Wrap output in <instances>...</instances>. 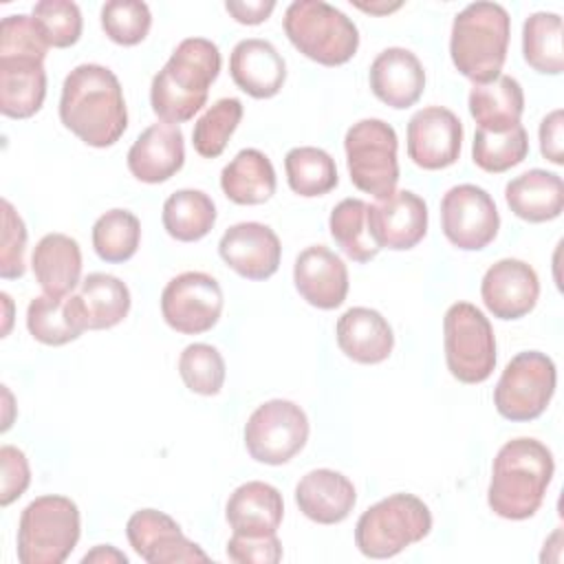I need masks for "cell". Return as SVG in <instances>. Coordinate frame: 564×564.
I'll return each mask as SVG.
<instances>
[{
  "instance_id": "obj_1",
  "label": "cell",
  "mask_w": 564,
  "mask_h": 564,
  "mask_svg": "<svg viewBox=\"0 0 564 564\" xmlns=\"http://www.w3.org/2000/svg\"><path fill=\"white\" fill-rule=\"evenodd\" d=\"M59 119L86 145H115L128 128V108L117 75L101 64L75 66L62 84Z\"/></svg>"
},
{
  "instance_id": "obj_2",
  "label": "cell",
  "mask_w": 564,
  "mask_h": 564,
  "mask_svg": "<svg viewBox=\"0 0 564 564\" xmlns=\"http://www.w3.org/2000/svg\"><path fill=\"white\" fill-rule=\"evenodd\" d=\"M553 471V454L542 441L529 436L507 441L491 465L489 509L505 520L531 518L544 502Z\"/></svg>"
},
{
  "instance_id": "obj_3",
  "label": "cell",
  "mask_w": 564,
  "mask_h": 564,
  "mask_svg": "<svg viewBox=\"0 0 564 564\" xmlns=\"http://www.w3.org/2000/svg\"><path fill=\"white\" fill-rule=\"evenodd\" d=\"M218 73L220 51L212 40H181L165 66L152 77L150 106L154 115L174 126L189 121L205 106Z\"/></svg>"
},
{
  "instance_id": "obj_4",
  "label": "cell",
  "mask_w": 564,
  "mask_h": 564,
  "mask_svg": "<svg viewBox=\"0 0 564 564\" xmlns=\"http://www.w3.org/2000/svg\"><path fill=\"white\" fill-rule=\"evenodd\" d=\"M511 35V18L498 2H471L456 13L449 35V55L456 70L474 84L500 75Z\"/></svg>"
},
{
  "instance_id": "obj_5",
  "label": "cell",
  "mask_w": 564,
  "mask_h": 564,
  "mask_svg": "<svg viewBox=\"0 0 564 564\" xmlns=\"http://www.w3.org/2000/svg\"><path fill=\"white\" fill-rule=\"evenodd\" d=\"M432 531V511L414 494H392L368 507L355 524V546L370 560L394 557Z\"/></svg>"
},
{
  "instance_id": "obj_6",
  "label": "cell",
  "mask_w": 564,
  "mask_h": 564,
  "mask_svg": "<svg viewBox=\"0 0 564 564\" xmlns=\"http://www.w3.org/2000/svg\"><path fill=\"white\" fill-rule=\"evenodd\" d=\"M289 42L322 66H341L359 48L357 24L324 0H295L284 11Z\"/></svg>"
},
{
  "instance_id": "obj_7",
  "label": "cell",
  "mask_w": 564,
  "mask_h": 564,
  "mask_svg": "<svg viewBox=\"0 0 564 564\" xmlns=\"http://www.w3.org/2000/svg\"><path fill=\"white\" fill-rule=\"evenodd\" d=\"M82 520L75 500L46 494L31 500L18 522L20 564H62L79 542Z\"/></svg>"
},
{
  "instance_id": "obj_8",
  "label": "cell",
  "mask_w": 564,
  "mask_h": 564,
  "mask_svg": "<svg viewBox=\"0 0 564 564\" xmlns=\"http://www.w3.org/2000/svg\"><path fill=\"white\" fill-rule=\"evenodd\" d=\"M443 346L449 375L460 383H482L496 368L491 322L471 302H454L443 317Z\"/></svg>"
},
{
  "instance_id": "obj_9",
  "label": "cell",
  "mask_w": 564,
  "mask_h": 564,
  "mask_svg": "<svg viewBox=\"0 0 564 564\" xmlns=\"http://www.w3.org/2000/svg\"><path fill=\"white\" fill-rule=\"evenodd\" d=\"M399 139L383 119H361L346 130L344 150L350 183L377 200L397 192L399 183Z\"/></svg>"
},
{
  "instance_id": "obj_10",
  "label": "cell",
  "mask_w": 564,
  "mask_h": 564,
  "mask_svg": "<svg viewBox=\"0 0 564 564\" xmlns=\"http://www.w3.org/2000/svg\"><path fill=\"white\" fill-rule=\"evenodd\" d=\"M555 383L553 359L540 350H522L505 366L494 388V405L507 421H533L549 408Z\"/></svg>"
},
{
  "instance_id": "obj_11",
  "label": "cell",
  "mask_w": 564,
  "mask_h": 564,
  "mask_svg": "<svg viewBox=\"0 0 564 564\" xmlns=\"http://www.w3.org/2000/svg\"><path fill=\"white\" fill-rule=\"evenodd\" d=\"M308 416L289 399H271L258 405L245 423V447L264 465H284L304 449Z\"/></svg>"
},
{
  "instance_id": "obj_12",
  "label": "cell",
  "mask_w": 564,
  "mask_h": 564,
  "mask_svg": "<svg viewBox=\"0 0 564 564\" xmlns=\"http://www.w3.org/2000/svg\"><path fill=\"white\" fill-rule=\"evenodd\" d=\"M223 306L225 297L218 280L203 271L178 273L161 291V315L170 328L183 335L212 330Z\"/></svg>"
},
{
  "instance_id": "obj_13",
  "label": "cell",
  "mask_w": 564,
  "mask_h": 564,
  "mask_svg": "<svg viewBox=\"0 0 564 564\" xmlns=\"http://www.w3.org/2000/svg\"><path fill=\"white\" fill-rule=\"evenodd\" d=\"M441 229L463 251H480L491 245L500 229V214L491 194L471 183L447 189L441 200Z\"/></svg>"
},
{
  "instance_id": "obj_14",
  "label": "cell",
  "mask_w": 564,
  "mask_h": 564,
  "mask_svg": "<svg viewBox=\"0 0 564 564\" xmlns=\"http://www.w3.org/2000/svg\"><path fill=\"white\" fill-rule=\"evenodd\" d=\"M126 535L132 551L148 564L209 562V555L185 538L178 522L159 509H139L128 518Z\"/></svg>"
},
{
  "instance_id": "obj_15",
  "label": "cell",
  "mask_w": 564,
  "mask_h": 564,
  "mask_svg": "<svg viewBox=\"0 0 564 564\" xmlns=\"http://www.w3.org/2000/svg\"><path fill=\"white\" fill-rule=\"evenodd\" d=\"M463 123L443 106H427L408 121V156L423 170H445L460 156Z\"/></svg>"
},
{
  "instance_id": "obj_16",
  "label": "cell",
  "mask_w": 564,
  "mask_h": 564,
  "mask_svg": "<svg viewBox=\"0 0 564 564\" xmlns=\"http://www.w3.org/2000/svg\"><path fill=\"white\" fill-rule=\"evenodd\" d=\"M480 297L494 317L520 319L529 315L538 304V273L524 260L502 258L485 271L480 282Z\"/></svg>"
},
{
  "instance_id": "obj_17",
  "label": "cell",
  "mask_w": 564,
  "mask_h": 564,
  "mask_svg": "<svg viewBox=\"0 0 564 564\" xmlns=\"http://www.w3.org/2000/svg\"><path fill=\"white\" fill-rule=\"evenodd\" d=\"M368 225L381 249L405 251L427 234V205L419 194L399 189L368 205Z\"/></svg>"
},
{
  "instance_id": "obj_18",
  "label": "cell",
  "mask_w": 564,
  "mask_h": 564,
  "mask_svg": "<svg viewBox=\"0 0 564 564\" xmlns=\"http://www.w3.org/2000/svg\"><path fill=\"white\" fill-rule=\"evenodd\" d=\"M223 262L247 280L271 278L282 260L278 234L262 223L247 220L231 225L218 240Z\"/></svg>"
},
{
  "instance_id": "obj_19",
  "label": "cell",
  "mask_w": 564,
  "mask_h": 564,
  "mask_svg": "<svg viewBox=\"0 0 564 564\" xmlns=\"http://www.w3.org/2000/svg\"><path fill=\"white\" fill-rule=\"evenodd\" d=\"M293 282L302 300L322 311H333L348 295V269L344 260L324 245H311L297 253Z\"/></svg>"
},
{
  "instance_id": "obj_20",
  "label": "cell",
  "mask_w": 564,
  "mask_h": 564,
  "mask_svg": "<svg viewBox=\"0 0 564 564\" xmlns=\"http://www.w3.org/2000/svg\"><path fill=\"white\" fill-rule=\"evenodd\" d=\"M185 163L183 132L174 123L148 126L128 150V170L141 183H165Z\"/></svg>"
},
{
  "instance_id": "obj_21",
  "label": "cell",
  "mask_w": 564,
  "mask_h": 564,
  "mask_svg": "<svg viewBox=\"0 0 564 564\" xmlns=\"http://www.w3.org/2000/svg\"><path fill=\"white\" fill-rule=\"evenodd\" d=\"M368 82L379 101L403 110L421 99L425 90V70L412 51L403 46H390L372 59Z\"/></svg>"
},
{
  "instance_id": "obj_22",
  "label": "cell",
  "mask_w": 564,
  "mask_h": 564,
  "mask_svg": "<svg viewBox=\"0 0 564 564\" xmlns=\"http://www.w3.org/2000/svg\"><path fill=\"white\" fill-rule=\"evenodd\" d=\"M234 84L253 99L275 97L286 79V62L269 40H240L229 55Z\"/></svg>"
},
{
  "instance_id": "obj_23",
  "label": "cell",
  "mask_w": 564,
  "mask_h": 564,
  "mask_svg": "<svg viewBox=\"0 0 564 564\" xmlns=\"http://www.w3.org/2000/svg\"><path fill=\"white\" fill-rule=\"evenodd\" d=\"M295 502L308 520L317 524H339L350 516L357 491L348 476L322 467L300 478L295 485Z\"/></svg>"
},
{
  "instance_id": "obj_24",
  "label": "cell",
  "mask_w": 564,
  "mask_h": 564,
  "mask_svg": "<svg viewBox=\"0 0 564 564\" xmlns=\"http://www.w3.org/2000/svg\"><path fill=\"white\" fill-rule=\"evenodd\" d=\"M335 337L339 350L357 364H381L394 348V333L388 319L368 306H352L337 319Z\"/></svg>"
},
{
  "instance_id": "obj_25",
  "label": "cell",
  "mask_w": 564,
  "mask_h": 564,
  "mask_svg": "<svg viewBox=\"0 0 564 564\" xmlns=\"http://www.w3.org/2000/svg\"><path fill=\"white\" fill-rule=\"evenodd\" d=\"M26 328L33 339L46 346H64L88 330V315L82 295H37L26 308Z\"/></svg>"
},
{
  "instance_id": "obj_26",
  "label": "cell",
  "mask_w": 564,
  "mask_h": 564,
  "mask_svg": "<svg viewBox=\"0 0 564 564\" xmlns=\"http://www.w3.org/2000/svg\"><path fill=\"white\" fill-rule=\"evenodd\" d=\"M225 518L234 533L271 535L284 518L282 494L262 480H249L236 487L227 500Z\"/></svg>"
},
{
  "instance_id": "obj_27",
  "label": "cell",
  "mask_w": 564,
  "mask_h": 564,
  "mask_svg": "<svg viewBox=\"0 0 564 564\" xmlns=\"http://www.w3.org/2000/svg\"><path fill=\"white\" fill-rule=\"evenodd\" d=\"M46 97L44 62L35 57H0V112L9 119L33 117Z\"/></svg>"
},
{
  "instance_id": "obj_28",
  "label": "cell",
  "mask_w": 564,
  "mask_h": 564,
  "mask_svg": "<svg viewBox=\"0 0 564 564\" xmlns=\"http://www.w3.org/2000/svg\"><path fill=\"white\" fill-rule=\"evenodd\" d=\"M31 269L46 295H70L82 278L79 242L66 234H46L37 240Z\"/></svg>"
},
{
  "instance_id": "obj_29",
  "label": "cell",
  "mask_w": 564,
  "mask_h": 564,
  "mask_svg": "<svg viewBox=\"0 0 564 564\" xmlns=\"http://www.w3.org/2000/svg\"><path fill=\"white\" fill-rule=\"evenodd\" d=\"M509 209L527 223L555 220L564 209V183L555 172L533 167L505 187Z\"/></svg>"
},
{
  "instance_id": "obj_30",
  "label": "cell",
  "mask_w": 564,
  "mask_h": 564,
  "mask_svg": "<svg viewBox=\"0 0 564 564\" xmlns=\"http://www.w3.org/2000/svg\"><path fill=\"white\" fill-rule=\"evenodd\" d=\"M467 106L480 130L507 132L520 123L524 112V93L516 77L498 75L491 82L474 84Z\"/></svg>"
},
{
  "instance_id": "obj_31",
  "label": "cell",
  "mask_w": 564,
  "mask_h": 564,
  "mask_svg": "<svg viewBox=\"0 0 564 564\" xmlns=\"http://www.w3.org/2000/svg\"><path fill=\"white\" fill-rule=\"evenodd\" d=\"M275 170L271 159L256 150H240L220 172L223 194L236 205H262L275 194Z\"/></svg>"
},
{
  "instance_id": "obj_32",
  "label": "cell",
  "mask_w": 564,
  "mask_h": 564,
  "mask_svg": "<svg viewBox=\"0 0 564 564\" xmlns=\"http://www.w3.org/2000/svg\"><path fill=\"white\" fill-rule=\"evenodd\" d=\"M163 227L178 242H196L216 225V205L203 189H176L163 203Z\"/></svg>"
},
{
  "instance_id": "obj_33",
  "label": "cell",
  "mask_w": 564,
  "mask_h": 564,
  "mask_svg": "<svg viewBox=\"0 0 564 564\" xmlns=\"http://www.w3.org/2000/svg\"><path fill=\"white\" fill-rule=\"evenodd\" d=\"M524 62L542 75H560L564 70L562 18L551 11H535L522 24Z\"/></svg>"
},
{
  "instance_id": "obj_34",
  "label": "cell",
  "mask_w": 564,
  "mask_h": 564,
  "mask_svg": "<svg viewBox=\"0 0 564 564\" xmlns=\"http://www.w3.org/2000/svg\"><path fill=\"white\" fill-rule=\"evenodd\" d=\"M284 172L289 187L304 198L324 196L337 187V165L335 159L315 145H300L286 152Z\"/></svg>"
},
{
  "instance_id": "obj_35",
  "label": "cell",
  "mask_w": 564,
  "mask_h": 564,
  "mask_svg": "<svg viewBox=\"0 0 564 564\" xmlns=\"http://www.w3.org/2000/svg\"><path fill=\"white\" fill-rule=\"evenodd\" d=\"M328 229L337 247L352 262H370L381 251L370 234L368 203L361 198L339 200L330 212Z\"/></svg>"
},
{
  "instance_id": "obj_36",
  "label": "cell",
  "mask_w": 564,
  "mask_h": 564,
  "mask_svg": "<svg viewBox=\"0 0 564 564\" xmlns=\"http://www.w3.org/2000/svg\"><path fill=\"white\" fill-rule=\"evenodd\" d=\"M79 295L88 315V330L112 328L130 311V289L117 275L90 273L82 280Z\"/></svg>"
},
{
  "instance_id": "obj_37",
  "label": "cell",
  "mask_w": 564,
  "mask_h": 564,
  "mask_svg": "<svg viewBox=\"0 0 564 564\" xmlns=\"http://www.w3.org/2000/svg\"><path fill=\"white\" fill-rule=\"evenodd\" d=\"M141 242V223L128 209H108L93 225V249L110 264L130 260Z\"/></svg>"
},
{
  "instance_id": "obj_38",
  "label": "cell",
  "mask_w": 564,
  "mask_h": 564,
  "mask_svg": "<svg viewBox=\"0 0 564 564\" xmlns=\"http://www.w3.org/2000/svg\"><path fill=\"white\" fill-rule=\"evenodd\" d=\"M529 154V134L522 123L513 126L507 132H487L476 130L471 143L474 163L491 174L507 172L520 165Z\"/></svg>"
},
{
  "instance_id": "obj_39",
  "label": "cell",
  "mask_w": 564,
  "mask_h": 564,
  "mask_svg": "<svg viewBox=\"0 0 564 564\" xmlns=\"http://www.w3.org/2000/svg\"><path fill=\"white\" fill-rule=\"evenodd\" d=\"M242 119V101L236 97H223L214 101L194 123L192 143L205 159H216L227 148L231 134Z\"/></svg>"
},
{
  "instance_id": "obj_40",
  "label": "cell",
  "mask_w": 564,
  "mask_h": 564,
  "mask_svg": "<svg viewBox=\"0 0 564 564\" xmlns=\"http://www.w3.org/2000/svg\"><path fill=\"white\" fill-rule=\"evenodd\" d=\"M178 375L183 383L203 397H214L223 390L225 383V359L212 344H189L178 357Z\"/></svg>"
},
{
  "instance_id": "obj_41",
  "label": "cell",
  "mask_w": 564,
  "mask_h": 564,
  "mask_svg": "<svg viewBox=\"0 0 564 564\" xmlns=\"http://www.w3.org/2000/svg\"><path fill=\"white\" fill-rule=\"evenodd\" d=\"M152 26V13L139 0H110L101 7L104 33L121 46H134L145 40Z\"/></svg>"
},
{
  "instance_id": "obj_42",
  "label": "cell",
  "mask_w": 564,
  "mask_h": 564,
  "mask_svg": "<svg viewBox=\"0 0 564 564\" xmlns=\"http://www.w3.org/2000/svg\"><path fill=\"white\" fill-rule=\"evenodd\" d=\"M31 15L53 48H68L82 37V11L70 0H40Z\"/></svg>"
},
{
  "instance_id": "obj_43",
  "label": "cell",
  "mask_w": 564,
  "mask_h": 564,
  "mask_svg": "<svg viewBox=\"0 0 564 564\" xmlns=\"http://www.w3.org/2000/svg\"><path fill=\"white\" fill-rule=\"evenodd\" d=\"M48 42L33 15L15 13L0 22V57H46Z\"/></svg>"
},
{
  "instance_id": "obj_44",
  "label": "cell",
  "mask_w": 564,
  "mask_h": 564,
  "mask_svg": "<svg viewBox=\"0 0 564 564\" xmlns=\"http://www.w3.org/2000/svg\"><path fill=\"white\" fill-rule=\"evenodd\" d=\"M2 242H0V275L4 280L22 278L24 267V249H26V227L15 207L2 198Z\"/></svg>"
},
{
  "instance_id": "obj_45",
  "label": "cell",
  "mask_w": 564,
  "mask_h": 564,
  "mask_svg": "<svg viewBox=\"0 0 564 564\" xmlns=\"http://www.w3.org/2000/svg\"><path fill=\"white\" fill-rule=\"evenodd\" d=\"M227 557L238 564H275L282 560V542L271 535L234 533L227 542Z\"/></svg>"
},
{
  "instance_id": "obj_46",
  "label": "cell",
  "mask_w": 564,
  "mask_h": 564,
  "mask_svg": "<svg viewBox=\"0 0 564 564\" xmlns=\"http://www.w3.org/2000/svg\"><path fill=\"white\" fill-rule=\"evenodd\" d=\"M0 465H2V485H0V505L9 507L18 500L29 482H31V467L26 454L15 445L0 447Z\"/></svg>"
},
{
  "instance_id": "obj_47",
  "label": "cell",
  "mask_w": 564,
  "mask_h": 564,
  "mask_svg": "<svg viewBox=\"0 0 564 564\" xmlns=\"http://www.w3.org/2000/svg\"><path fill=\"white\" fill-rule=\"evenodd\" d=\"M564 112L562 108L551 110L540 123V152L546 161L562 165L564 163Z\"/></svg>"
},
{
  "instance_id": "obj_48",
  "label": "cell",
  "mask_w": 564,
  "mask_h": 564,
  "mask_svg": "<svg viewBox=\"0 0 564 564\" xmlns=\"http://www.w3.org/2000/svg\"><path fill=\"white\" fill-rule=\"evenodd\" d=\"M225 9L236 22L253 26V24H262L271 15V11L275 9V2L273 0H247V2L229 0L225 2Z\"/></svg>"
},
{
  "instance_id": "obj_49",
  "label": "cell",
  "mask_w": 564,
  "mask_h": 564,
  "mask_svg": "<svg viewBox=\"0 0 564 564\" xmlns=\"http://www.w3.org/2000/svg\"><path fill=\"white\" fill-rule=\"evenodd\" d=\"M82 562L84 564H88V562H97V564H110V562H117V564H128V557L121 553V551H117L115 546H110V544H99V546H95L90 553H86L84 557H82Z\"/></svg>"
},
{
  "instance_id": "obj_50",
  "label": "cell",
  "mask_w": 564,
  "mask_h": 564,
  "mask_svg": "<svg viewBox=\"0 0 564 564\" xmlns=\"http://www.w3.org/2000/svg\"><path fill=\"white\" fill-rule=\"evenodd\" d=\"M357 9L366 11V13H375V15H386V13H392L397 9H401V2H355Z\"/></svg>"
},
{
  "instance_id": "obj_51",
  "label": "cell",
  "mask_w": 564,
  "mask_h": 564,
  "mask_svg": "<svg viewBox=\"0 0 564 564\" xmlns=\"http://www.w3.org/2000/svg\"><path fill=\"white\" fill-rule=\"evenodd\" d=\"M0 300H2V306H4V328H2V337L9 333L11 328V311H13V304H11V297L9 293H0Z\"/></svg>"
}]
</instances>
